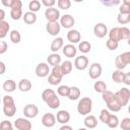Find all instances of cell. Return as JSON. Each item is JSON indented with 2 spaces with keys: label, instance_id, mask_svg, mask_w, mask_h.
<instances>
[{
  "label": "cell",
  "instance_id": "obj_1",
  "mask_svg": "<svg viewBox=\"0 0 130 130\" xmlns=\"http://www.w3.org/2000/svg\"><path fill=\"white\" fill-rule=\"evenodd\" d=\"M42 99L52 110H56L60 107V99L58 98L56 92L51 88H47L42 92Z\"/></svg>",
  "mask_w": 130,
  "mask_h": 130
},
{
  "label": "cell",
  "instance_id": "obj_2",
  "mask_svg": "<svg viewBox=\"0 0 130 130\" xmlns=\"http://www.w3.org/2000/svg\"><path fill=\"white\" fill-rule=\"evenodd\" d=\"M102 98H103V101L106 103V105L108 107V111L119 112L122 109V107L120 106V104L116 100V98L114 95V92H112V91L107 89L106 91H104L102 93Z\"/></svg>",
  "mask_w": 130,
  "mask_h": 130
},
{
  "label": "cell",
  "instance_id": "obj_3",
  "mask_svg": "<svg viewBox=\"0 0 130 130\" xmlns=\"http://www.w3.org/2000/svg\"><path fill=\"white\" fill-rule=\"evenodd\" d=\"M3 113L6 117H13L16 113V105L11 95H4L2 99Z\"/></svg>",
  "mask_w": 130,
  "mask_h": 130
},
{
  "label": "cell",
  "instance_id": "obj_4",
  "mask_svg": "<svg viewBox=\"0 0 130 130\" xmlns=\"http://www.w3.org/2000/svg\"><path fill=\"white\" fill-rule=\"evenodd\" d=\"M92 110V101L88 96L81 98L77 104V112L82 116L89 115Z\"/></svg>",
  "mask_w": 130,
  "mask_h": 130
},
{
  "label": "cell",
  "instance_id": "obj_5",
  "mask_svg": "<svg viewBox=\"0 0 130 130\" xmlns=\"http://www.w3.org/2000/svg\"><path fill=\"white\" fill-rule=\"evenodd\" d=\"M63 78V74L61 72V68L60 65L54 66L50 72V74L48 75V82L51 85H58Z\"/></svg>",
  "mask_w": 130,
  "mask_h": 130
},
{
  "label": "cell",
  "instance_id": "obj_6",
  "mask_svg": "<svg viewBox=\"0 0 130 130\" xmlns=\"http://www.w3.org/2000/svg\"><path fill=\"white\" fill-rule=\"evenodd\" d=\"M114 95H115L116 100L118 101V103L120 104V106L123 108L129 102V99H130V90L127 87H122L118 91H116L114 93Z\"/></svg>",
  "mask_w": 130,
  "mask_h": 130
},
{
  "label": "cell",
  "instance_id": "obj_7",
  "mask_svg": "<svg viewBox=\"0 0 130 130\" xmlns=\"http://www.w3.org/2000/svg\"><path fill=\"white\" fill-rule=\"evenodd\" d=\"M10 8V16L13 20H18L22 17V2L20 0H13Z\"/></svg>",
  "mask_w": 130,
  "mask_h": 130
},
{
  "label": "cell",
  "instance_id": "obj_8",
  "mask_svg": "<svg viewBox=\"0 0 130 130\" xmlns=\"http://www.w3.org/2000/svg\"><path fill=\"white\" fill-rule=\"evenodd\" d=\"M45 17L48 20V22H53V21H58L60 19V11L55 8V7H50L45 10Z\"/></svg>",
  "mask_w": 130,
  "mask_h": 130
},
{
  "label": "cell",
  "instance_id": "obj_9",
  "mask_svg": "<svg viewBox=\"0 0 130 130\" xmlns=\"http://www.w3.org/2000/svg\"><path fill=\"white\" fill-rule=\"evenodd\" d=\"M35 72H36V75L38 77L44 78V77H47L49 75V73L51 72V69H50L49 64H47L45 62H42V63H39L37 65Z\"/></svg>",
  "mask_w": 130,
  "mask_h": 130
},
{
  "label": "cell",
  "instance_id": "obj_10",
  "mask_svg": "<svg viewBox=\"0 0 130 130\" xmlns=\"http://www.w3.org/2000/svg\"><path fill=\"white\" fill-rule=\"evenodd\" d=\"M14 127L17 130H31V122L26 118H17L14 121Z\"/></svg>",
  "mask_w": 130,
  "mask_h": 130
},
{
  "label": "cell",
  "instance_id": "obj_11",
  "mask_svg": "<svg viewBox=\"0 0 130 130\" xmlns=\"http://www.w3.org/2000/svg\"><path fill=\"white\" fill-rule=\"evenodd\" d=\"M39 114V109L35 104H27L24 106L23 108V115L24 117L30 119V118H35L37 117Z\"/></svg>",
  "mask_w": 130,
  "mask_h": 130
},
{
  "label": "cell",
  "instance_id": "obj_12",
  "mask_svg": "<svg viewBox=\"0 0 130 130\" xmlns=\"http://www.w3.org/2000/svg\"><path fill=\"white\" fill-rule=\"evenodd\" d=\"M60 25L63 26L64 28H67V29H70L74 23H75V19L72 15L70 14H64L60 17Z\"/></svg>",
  "mask_w": 130,
  "mask_h": 130
},
{
  "label": "cell",
  "instance_id": "obj_13",
  "mask_svg": "<svg viewBox=\"0 0 130 130\" xmlns=\"http://www.w3.org/2000/svg\"><path fill=\"white\" fill-rule=\"evenodd\" d=\"M102 70H103V68L100 63H92L89 66L88 75L91 79H98L102 75Z\"/></svg>",
  "mask_w": 130,
  "mask_h": 130
},
{
  "label": "cell",
  "instance_id": "obj_14",
  "mask_svg": "<svg viewBox=\"0 0 130 130\" xmlns=\"http://www.w3.org/2000/svg\"><path fill=\"white\" fill-rule=\"evenodd\" d=\"M42 124L47 128H52L56 124V117L52 113H46L42 117Z\"/></svg>",
  "mask_w": 130,
  "mask_h": 130
},
{
  "label": "cell",
  "instance_id": "obj_15",
  "mask_svg": "<svg viewBox=\"0 0 130 130\" xmlns=\"http://www.w3.org/2000/svg\"><path fill=\"white\" fill-rule=\"evenodd\" d=\"M93 32H94V36L99 39H102L104 37H106V35H108V27L105 23L103 22H100V23H96L94 26H93Z\"/></svg>",
  "mask_w": 130,
  "mask_h": 130
},
{
  "label": "cell",
  "instance_id": "obj_16",
  "mask_svg": "<svg viewBox=\"0 0 130 130\" xmlns=\"http://www.w3.org/2000/svg\"><path fill=\"white\" fill-rule=\"evenodd\" d=\"M74 66L78 70H84L88 66V58L84 55H80L75 58L74 60Z\"/></svg>",
  "mask_w": 130,
  "mask_h": 130
},
{
  "label": "cell",
  "instance_id": "obj_17",
  "mask_svg": "<svg viewBox=\"0 0 130 130\" xmlns=\"http://www.w3.org/2000/svg\"><path fill=\"white\" fill-rule=\"evenodd\" d=\"M46 30L49 35L51 36H57L60 30H61V25L58 21H53V22H47L46 24Z\"/></svg>",
  "mask_w": 130,
  "mask_h": 130
},
{
  "label": "cell",
  "instance_id": "obj_18",
  "mask_svg": "<svg viewBox=\"0 0 130 130\" xmlns=\"http://www.w3.org/2000/svg\"><path fill=\"white\" fill-rule=\"evenodd\" d=\"M55 117H56L57 122L60 123V124H63V125L67 124L69 122V120H70V114L66 110H60V111H58L57 112V115Z\"/></svg>",
  "mask_w": 130,
  "mask_h": 130
},
{
  "label": "cell",
  "instance_id": "obj_19",
  "mask_svg": "<svg viewBox=\"0 0 130 130\" xmlns=\"http://www.w3.org/2000/svg\"><path fill=\"white\" fill-rule=\"evenodd\" d=\"M67 40L70 42V44H77L81 40V35L77 29H70L67 32Z\"/></svg>",
  "mask_w": 130,
  "mask_h": 130
},
{
  "label": "cell",
  "instance_id": "obj_20",
  "mask_svg": "<svg viewBox=\"0 0 130 130\" xmlns=\"http://www.w3.org/2000/svg\"><path fill=\"white\" fill-rule=\"evenodd\" d=\"M83 124L86 129H93L98 126V119L93 115H86L83 120Z\"/></svg>",
  "mask_w": 130,
  "mask_h": 130
},
{
  "label": "cell",
  "instance_id": "obj_21",
  "mask_svg": "<svg viewBox=\"0 0 130 130\" xmlns=\"http://www.w3.org/2000/svg\"><path fill=\"white\" fill-rule=\"evenodd\" d=\"M62 51H63V54H64L67 58H73V57H75L76 54H77V49H76L75 46L72 45V44H67V45L63 46Z\"/></svg>",
  "mask_w": 130,
  "mask_h": 130
},
{
  "label": "cell",
  "instance_id": "obj_22",
  "mask_svg": "<svg viewBox=\"0 0 130 130\" xmlns=\"http://www.w3.org/2000/svg\"><path fill=\"white\" fill-rule=\"evenodd\" d=\"M17 87L20 91L22 92H27L31 89L32 87V84H31V81L29 79H26V78H22L18 81V84H17Z\"/></svg>",
  "mask_w": 130,
  "mask_h": 130
},
{
  "label": "cell",
  "instance_id": "obj_23",
  "mask_svg": "<svg viewBox=\"0 0 130 130\" xmlns=\"http://www.w3.org/2000/svg\"><path fill=\"white\" fill-rule=\"evenodd\" d=\"M109 35V40L114 41L119 43L120 41H122L121 39V28L120 27H113L110 31H108Z\"/></svg>",
  "mask_w": 130,
  "mask_h": 130
},
{
  "label": "cell",
  "instance_id": "obj_24",
  "mask_svg": "<svg viewBox=\"0 0 130 130\" xmlns=\"http://www.w3.org/2000/svg\"><path fill=\"white\" fill-rule=\"evenodd\" d=\"M64 46V41H63V38L61 37H57L56 39L53 40L52 44H51V51L52 53H57L60 49H62Z\"/></svg>",
  "mask_w": 130,
  "mask_h": 130
},
{
  "label": "cell",
  "instance_id": "obj_25",
  "mask_svg": "<svg viewBox=\"0 0 130 130\" xmlns=\"http://www.w3.org/2000/svg\"><path fill=\"white\" fill-rule=\"evenodd\" d=\"M47 62L51 66H57L61 63V56L58 53H52L47 57Z\"/></svg>",
  "mask_w": 130,
  "mask_h": 130
},
{
  "label": "cell",
  "instance_id": "obj_26",
  "mask_svg": "<svg viewBox=\"0 0 130 130\" xmlns=\"http://www.w3.org/2000/svg\"><path fill=\"white\" fill-rule=\"evenodd\" d=\"M2 88L6 92H13L16 89V82L13 79H7L3 82Z\"/></svg>",
  "mask_w": 130,
  "mask_h": 130
},
{
  "label": "cell",
  "instance_id": "obj_27",
  "mask_svg": "<svg viewBox=\"0 0 130 130\" xmlns=\"http://www.w3.org/2000/svg\"><path fill=\"white\" fill-rule=\"evenodd\" d=\"M60 68H61V72H62V74H63V76H64V75L69 74V73L72 71L73 64H72L71 61H69V60H65V61H63L62 64L60 65Z\"/></svg>",
  "mask_w": 130,
  "mask_h": 130
},
{
  "label": "cell",
  "instance_id": "obj_28",
  "mask_svg": "<svg viewBox=\"0 0 130 130\" xmlns=\"http://www.w3.org/2000/svg\"><path fill=\"white\" fill-rule=\"evenodd\" d=\"M22 18L26 24H34L37 21V14L30 11H27L22 15Z\"/></svg>",
  "mask_w": 130,
  "mask_h": 130
},
{
  "label": "cell",
  "instance_id": "obj_29",
  "mask_svg": "<svg viewBox=\"0 0 130 130\" xmlns=\"http://www.w3.org/2000/svg\"><path fill=\"white\" fill-rule=\"evenodd\" d=\"M81 91L79 89V87L77 86H70V90H69V94H68V99L70 101H76L78 98H80Z\"/></svg>",
  "mask_w": 130,
  "mask_h": 130
},
{
  "label": "cell",
  "instance_id": "obj_30",
  "mask_svg": "<svg viewBox=\"0 0 130 130\" xmlns=\"http://www.w3.org/2000/svg\"><path fill=\"white\" fill-rule=\"evenodd\" d=\"M10 30V24L7 22V21H2L0 22V40L1 39H4L7 34L9 32Z\"/></svg>",
  "mask_w": 130,
  "mask_h": 130
},
{
  "label": "cell",
  "instance_id": "obj_31",
  "mask_svg": "<svg viewBox=\"0 0 130 130\" xmlns=\"http://www.w3.org/2000/svg\"><path fill=\"white\" fill-rule=\"evenodd\" d=\"M124 74H125V72H123V70H115V71H113V73H112L113 81H115L116 83H121L123 81Z\"/></svg>",
  "mask_w": 130,
  "mask_h": 130
},
{
  "label": "cell",
  "instance_id": "obj_32",
  "mask_svg": "<svg viewBox=\"0 0 130 130\" xmlns=\"http://www.w3.org/2000/svg\"><path fill=\"white\" fill-rule=\"evenodd\" d=\"M107 125L111 129L117 128L119 126V119H118V117L116 115H114V114H111L110 115V118H109V120L107 122Z\"/></svg>",
  "mask_w": 130,
  "mask_h": 130
},
{
  "label": "cell",
  "instance_id": "obj_33",
  "mask_svg": "<svg viewBox=\"0 0 130 130\" xmlns=\"http://www.w3.org/2000/svg\"><path fill=\"white\" fill-rule=\"evenodd\" d=\"M78 50L83 53V54H86L88 53L90 50H91V45L89 42L87 41H81L79 44H78Z\"/></svg>",
  "mask_w": 130,
  "mask_h": 130
},
{
  "label": "cell",
  "instance_id": "obj_34",
  "mask_svg": "<svg viewBox=\"0 0 130 130\" xmlns=\"http://www.w3.org/2000/svg\"><path fill=\"white\" fill-rule=\"evenodd\" d=\"M93 88H94V90H95L96 92H99V93H103L104 91L107 90V84H106V82L103 81V80H98V81L94 82V84H93Z\"/></svg>",
  "mask_w": 130,
  "mask_h": 130
},
{
  "label": "cell",
  "instance_id": "obj_35",
  "mask_svg": "<svg viewBox=\"0 0 130 130\" xmlns=\"http://www.w3.org/2000/svg\"><path fill=\"white\" fill-rule=\"evenodd\" d=\"M9 38H10V41L13 43V44H19L20 41H21V36H20V32L16 29H13L10 31L9 34Z\"/></svg>",
  "mask_w": 130,
  "mask_h": 130
},
{
  "label": "cell",
  "instance_id": "obj_36",
  "mask_svg": "<svg viewBox=\"0 0 130 130\" xmlns=\"http://www.w3.org/2000/svg\"><path fill=\"white\" fill-rule=\"evenodd\" d=\"M119 13L120 14H130V1L129 0H124L122 2V5L119 8Z\"/></svg>",
  "mask_w": 130,
  "mask_h": 130
},
{
  "label": "cell",
  "instance_id": "obj_37",
  "mask_svg": "<svg viewBox=\"0 0 130 130\" xmlns=\"http://www.w3.org/2000/svg\"><path fill=\"white\" fill-rule=\"evenodd\" d=\"M40 8H41V2L39 0H31L28 3V9L30 12L36 13L37 11L40 10Z\"/></svg>",
  "mask_w": 130,
  "mask_h": 130
},
{
  "label": "cell",
  "instance_id": "obj_38",
  "mask_svg": "<svg viewBox=\"0 0 130 130\" xmlns=\"http://www.w3.org/2000/svg\"><path fill=\"white\" fill-rule=\"evenodd\" d=\"M69 90H70V86H68V85H60V86L57 88V93H58L60 96H65V98H67L68 94H69Z\"/></svg>",
  "mask_w": 130,
  "mask_h": 130
},
{
  "label": "cell",
  "instance_id": "obj_39",
  "mask_svg": "<svg viewBox=\"0 0 130 130\" xmlns=\"http://www.w3.org/2000/svg\"><path fill=\"white\" fill-rule=\"evenodd\" d=\"M110 115H111V113H110V111H108V110H106V109H103L101 112H100V120H101V122H103L104 124H107V122H108V120H109V118H110Z\"/></svg>",
  "mask_w": 130,
  "mask_h": 130
},
{
  "label": "cell",
  "instance_id": "obj_40",
  "mask_svg": "<svg viewBox=\"0 0 130 130\" xmlns=\"http://www.w3.org/2000/svg\"><path fill=\"white\" fill-rule=\"evenodd\" d=\"M117 21L120 24H127L130 22V14H118L117 16Z\"/></svg>",
  "mask_w": 130,
  "mask_h": 130
},
{
  "label": "cell",
  "instance_id": "obj_41",
  "mask_svg": "<svg viewBox=\"0 0 130 130\" xmlns=\"http://www.w3.org/2000/svg\"><path fill=\"white\" fill-rule=\"evenodd\" d=\"M57 5H58V7L60 9L67 10L71 6V1L70 0H58L57 1Z\"/></svg>",
  "mask_w": 130,
  "mask_h": 130
},
{
  "label": "cell",
  "instance_id": "obj_42",
  "mask_svg": "<svg viewBox=\"0 0 130 130\" xmlns=\"http://www.w3.org/2000/svg\"><path fill=\"white\" fill-rule=\"evenodd\" d=\"M119 126L122 130H130V118H124L121 122H119Z\"/></svg>",
  "mask_w": 130,
  "mask_h": 130
},
{
  "label": "cell",
  "instance_id": "obj_43",
  "mask_svg": "<svg viewBox=\"0 0 130 130\" xmlns=\"http://www.w3.org/2000/svg\"><path fill=\"white\" fill-rule=\"evenodd\" d=\"M121 28V39L122 40H129L130 38V29L126 26H122Z\"/></svg>",
  "mask_w": 130,
  "mask_h": 130
},
{
  "label": "cell",
  "instance_id": "obj_44",
  "mask_svg": "<svg viewBox=\"0 0 130 130\" xmlns=\"http://www.w3.org/2000/svg\"><path fill=\"white\" fill-rule=\"evenodd\" d=\"M106 46H107V48H108L110 51H115V50L118 49L119 43L114 42V41H111V40H108L107 43H106Z\"/></svg>",
  "mask_w": 130,
  "mask_h": 130
},
{
  "label": "cell",
  "instance_id": "obj_45",
  "mask_svg": "<svg viewBox=\"0 0 130 130\" xmlns=\"http://www.w3.org/2000/svg\"><path fill=\"white\" fill-rule=\"evenodd\" d=\"M12 127H13L12 123L10 121H8V120H3L0 123V130H7V129H10Z\"/></svg>",
  "mask_w": 130,
  "mask_h": 130
},
{
  "label": "cell",
  "instance_id": "obj_46",
  "mask_svg": "<svg viewBox=\"0 0 130 130\" xmlns=\"http://www.w3.org/2000/svg\"><path fill=\"white\" fill-rule=\"evenodd\" d=\"M41 3L45 5L47 8H50V7H54V5L56 4V1L55 0H42Z\"/></svg>",
  "mask_w": 130,
  "mask_h": 130
},
{
  "label": "cell",
  "instance_id": "obj_47",
  "mask_svg": "<svg viewBox=\"0 0 130 130\" xmlns=\"http://www.w3.org/2000/svg\"><path fill=\"white\" fill-rule=\"evenodd\" d=\"M8 50V45L5 41H0V54H4L6 53V51Z\"/></svg>",
  "mask_w": 130,
  "mask_h": 130
},
{
  "label": "cell",
  "instance_id": "obj_48",
  "mask_svg": "<svg viewBox=\"0 0 130 130\" xmlns=\"http://www.w3.org/2000/svg\"><path fill=\"white\" fill-rule=\"evenodd\" d=\"M123 83H125L126 85H130V72H126L124 74V78H123Z\"/></svg>",
  "mask_w": 130,
  "mask_h": 130
},
{
  "label": "cell",
  "instance_id": "obj_49",
  "mask_svg": "<svg viewBox=\"0 0 130 130\" xmlns=\"http://www.w3.org/2000/svg\"><path fill=\"white\" fill-rule=\"evenodd\" d=\"M102 3L106 6H112V5H116V4H119L120 1L119 0H116V1H102Z\"/></svg>",
  "mask_w": 130,
  "mask_h": 130
},
{
  "label": "cell",
  "instance_id": "obj_50",
  "mask_svg": "<svg viewBox=\"0 0 130 130\" xmlns=\"http://www.w3.org/2000/svg\"><path fill=\"white\" fill-rule=\"evenodd\" d=\"M12 2H13V0H2L1 1V3L4 5V6H6V7H11V5H12Z\"/></svg>",
  "mask_w": 130,
  "mask_h": 130
},
{
  "label": "cell",
  "instance_id": "obj_51",
  "mask_svg": "<svg viewBox=\"0 0 130 130\" xmlns=\"http://www.w3.org/2000/svg\"><path fill=\"white\" fill-rule=\"evenodd\" d=\"M5 71H6V66H5V64H4L2 61H0V75L4 74Z\"/></svg>",
  "mask_w": 130,
  "mask_h": 130
},
{
  "label": "cell",
  "instance_id": "obj_52",
  "mask_svg": "<svg viewBox=\"0 0 130 130\" xmlns=\"http://www.w3.org/2000/svg\"><path fill=\"white\" fill-rule=\"evenodd\" d=\"M4 18H5V11L3 9H0V22L4 21Z\"/></svg>",
  "mask_w": 130,
  "mask_h": 130
},
{
  "label": "cell",
  "instance_id": "obj_53",
  "mask_svg": "<svg viewBox=\"0 0 130 130\" xmlns=\"http://www.w3.org/2000/svg\"><path fill=\"white\" fill-rule=\"evenodd\" d=\"M59 130H73V129H72V127H71V126H69V125H67V124H65V125H63V126H61Z\"/></svg>",
  "mask_w": 130,
  "mask_h": 130
},
{
  "label": "cell",
  "instance_id": "obj_54",
  "mask_svg": "<svg viewBox=\"0 0 130 130\" xmlns=\"http://www.w3.org/2000/svg\"><path fill=\"white\" fill-rule=\"evenodd\" d=\"M78 130H87V129H86V128H79Z\"/></svg>",
  "mask_w": 130,
  "mask_h": 130
},
{
  "label": "cell",
  "instance_id": "obj_55",
  "mask_svg": "<svg viewBox=\"0 0 130 130\" xmlns=\"http://www.w3.org/2000/svg\"><path fill=\"white\" fill-rule=\"evenodd\" d=\"M7 130H14V129H13V127H12V128H10V129H7Z\"/></svg>",
  "mask_w": 130,
  "mask_h": 130
},
{
  "label": "cell",
  "instance_id": "obj_56",
  "mask_svg": "<svg viewBox=\"0 0 130 130\" xmlns=\"http://www.w3.org/2000/svg\"><path fill=\"white\" fill-rule=\"evenodd\" d=\"M0 104H1V100H0Z\"/></svg>",
  "mask_w": 130,
  "mask_h": 130
}]
</instances>
